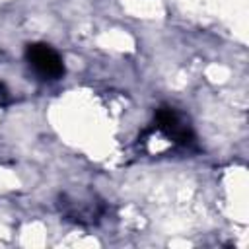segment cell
<instances>
[{
	"label": "cell",
	"mask_w": 249,
	"mask_h": 249,
	"mask_svg": "<svg viewBox=\"0 0 249 249\" xmlns=\"http://www.w3.org/2000/svg\"><path fill=\"white\" fill-rule=\"evenodd\" d=\"M156 123H158V128L163 130L167 136H171L173 140H177L179 144H189L193 142V132L189 126L181 124L179 121V115L175 113L173 107H160L158 113H156Z\"/></svg>",
	"instance_id": "2"
},
{
	"label": "cell",
	"mask_w": 249,
	"mask_h": 249,
	"mask_svg": "<svg viewBox=\"0 0 249 249\" xmlns=\"http://www.w3.org/2000/svg\"><path fill=\"white\" fill-rule=\"evenodd\" d=\"M25 56L29 60V64L35 68L37 74H41L43 78H51L56 80L64 74V64L62 58L58 56V53L54 49H51L45 43H33L27 45L25 49Z\"/></svg>",
	"instance_id": "1"
}]
</instances>
